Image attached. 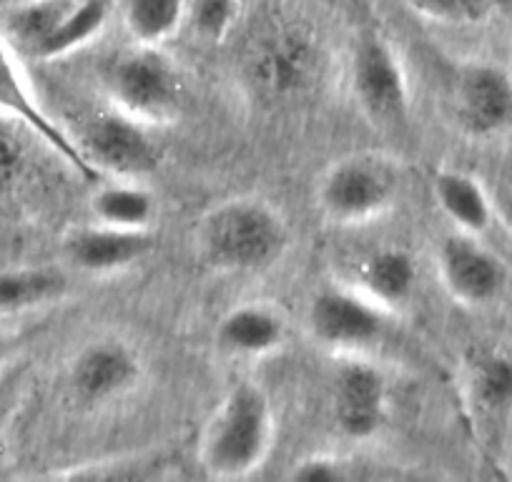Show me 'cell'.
Listing matches in <instances>:
<instances>
[{
  "mask_svg": "<svg viewBox=\"0 0 512 482\" xmlns=\"http://www.w3.org/2000/svg\"><path fill=\"white\" fill-rule=\"evenodd\" d=\"M196 247L214 272H264L287 252L289 226L269 201L234 196L201 219Z\"/></svg>",
  "mask_w": 512,
  "mask_h": 482,
  "instance_id": "6da1fadb",
  "label": "cell"
},
{
  "mask_svg": "<svg viewBox=\"0 0 512 482\" xmlns=\"http://www.w3.org/2000/svg\"><path fill=\"white\" fill-rule=\"evenodd\" d=\"M272 442V397L256 382H239L211 412L201 435L199 462L209 477L239 480L264 465Z\"/></svg>",
  "mask_w": 512,
  "mask_h": 482,
  "instance_id": "7a4b0ae2",
  "label": "cell"
},
{
  "mask_svg": "<svg viewBox=\"0 0 512 482\" xmlns=\"http://www.w3.org/2000/svg\"><path fill=\"white\" fill-rule=\"evenodd\" d=\"M402 171L392 156L359 151L334 161L317 186L319 211L337 226L382 219L400 199Z\"/></svg>",
  "mask_w": 512,
  "mask_h": 482,
  "instance_id": "3957f363",
  "label": "cell"
},
{
  "mask_svg": "<svg viewBox=\"0 0 512 482\" xmlns=\"http://www.w3.org/2000/svg\"><path fill=\"white\" fill-rule=\"evenodd\" d=\"M106 88L113 108L146 126L171 124L184 106V78L156 46H136L113 58Z\"/></svg>",
  "mask_w": 512,
  "mask_h": 482,
  "instance_id": "277c9868",
  "label": "cell"
},
{
  "mask_svg": "<svg viewBox=\"0 0 512 482\" xmlns=\"http://www.w3.org/2000/svg\"><path fill=\"white\" fill-rule=\"evenodd\" d=\"M322 41L302 21L272 18L251 41V83L272 98H289L307 91L322 73Z\"/></svg>",
  "mask_w": 512,
  "mask_h": 482,
  "instance_id": "5b68a950",
  "label": "cell"
},
{
  "mask_svg": "<svg viewBox=\"0 0 512 482\" xmlns=\"http://www.w3.org/2000/svg\"><path fill=\"white\" fill-rule=\"evenodd\" d=\"M352 93L359 111L379 129L410 116V81L400 53L379 31H364L352 53Z\"/></svg>",
  "mask_w": 512,
  "mask_h": 482,
  "instance_id": "8992f818",
  "label": "cell"
},
{
  "mask_svg": "<svg viewBox=\"0 0 512 482\" xmlns=\"http://www.w3.org/2000/svg\"><path fill=\"white\" fill-rule=\"evenodd\" d=\"M83 159L101 174L136 181L159 169L161 151L151 139L149 126L118 108L91 116L76 139Z\"/></svg>",
  "mask_w": 512,
  "mask_h": 482,
  "instance_id": "52a82bcc",
  "label": "cell"
},
{
  "mask_svg": "<svg viewBox=\"0 0 512 482\" xmlns=\"http://www.w3.org/2000/svg\"><path fill=\"white\" fill-rule=\"evenodd\" d=\"M450 108L455 124L472 139L512 129V76L495 63H462L450 81Z\"/></svg>",
  "mask_w": 512,
  "mask_h": 482,
  "instance_id": "ba28073f",
  "label": "cell"
},
{
  "mask_svg": "<svg viewBox=\"0 0 512 482\" xmlns=\"http://www.w3.org/2000/svg\"><path fill=\"white\" fill-rule=\"evenodd\" d=\"M387 309L362 289L327 287L314 294L307 327L319 344L337 352H359L379 342L387 329Z\"/></svg>",
  "mask_w": 512,
  "mask_h": 482,
  "instance_id": "9c48e42d",
  "label": "cell"
},
{
  "mask_svg": "<svg viewBox=\"0 0 512 482\" xmlns=\"http://www.w3.org/2000/svg\"><path fill=\"white\" fill-rule=\"evenodd\" d=\"M437 272L445 292L462 307H487L507 287V267L480 236L452 231L437 249Z\"/></svg>",
  "mask_w": 512,
  "mask_h": 482,
  "instance_id": "30bf717a",
  "label": "cell"
},
{
  "mask_svg": "<svg viewBox=\"0 0 512 482\" xmlns=\"http://www.w3.org/2000/svg\"><path fill=\"white\" fill-rule=\"evenodd\" d=\"M387 380L364 359H344L332 377L329 407L334 427L347 440L364 442L387 422Z\"/></svg>",
  "mask_w": 512,
  "mask_h": 482,
  "instance_id": "8fae6325",
  "label": "cell"
},
{
  "mask_svg": "<svg viewBox=\"0 0 512 482\" xmlns=\"http://www.w3.org/2000/svg\"><path fill=\"white\" fill-rule=\"evenodd\" d=\"M141 359L123 339H93L73 357L68 387L81 405L98 407L126 395L141 380Z\"/></svg>",
  "mask_w": 512,
  "mask_h": 482,
  "instance_id": "7c38bea8",
  "label": "cell"
},
{
  "mask_svg": "<svg viewBox=\"0 0 512 482\" xmlns=\"http://www.w3.org/2000/svg\"><path fill=\"white\" fill-rule=\"evenodd\" d=\"M0 116L11 118L16 124L26 126L33 136L43 141L46 146H51L63 161H66L71 169H76V174H81L83 179H98L96 171L91 169L86 159H83L81 149H78L76 139L71 134L61 129V126L43 111L41 103L33 96L31 86L23 78L21 66L16 61V53L8 46L3 38H0Z\"/></svg>",
  "mask_w": 512,
  "mask_h": 482,
  "instance_id": "4fadbf2b",
  "label": "cell"
},
{
  "mask_svg": "<svg viewBox=\"0 0 512 482\" xmlns=\"http://www.w3.org/2000/svg\"><path fill=\"white\" fill-rule=\"evenodd\" d=\"M156 239L149 229H118L93 224L76 231L66 241V257L76 269L88 274H111L149 257Z\"/></svg>",
  "mask_w": 512,
  "mask_h": 482,
  "instance_id": "5bb4252c",
  "label": "cell"
},
{
  "mask_svg": "<svg viewBox=\"0 0 512 482\" xmlns=\"http://www.w3.org/2000/svg\"><path fill=\"white\" fill-rule=\"evenodd\" d=\"M287 342V322L269 304L249 302L229 309L216 327V344L239 359H262Z\"/></svg>",
  "mask_w": 512,
  "mask_h": 482,
  "instance_id": "9a60e30c",
  "label": "cell"
},
{
  "mask_svg": "<svg viewBox=\"0 0 512 482\" xmlns=\"http://www.w3.org/2000/svg\"><path fill=\"white\" fill-rule=\"evenodd\" d=\"M432 191H435L437 206L455 224L457 231L480 236L495 221V199L472 174L455 169L440 171L435 176Z\"/></svg>",
  "mask_w": 512,
  "mask_h": 482,
  "instance_id": "2e32d148",
  "label": "cell"
},
{
  "mask_svg": "<svg viewBox=\"0 0 512 482\" xmlns=\"http://www.w3.org/2000/svg\"><path fill=\"white\" fill-rule=\"evenodd\" d=\"M359 289L387 312L402 307L417 289L415 259L405 249H377L359 267Z\"/></svg>",
  "mask_w": 512,
  "mask_h": 482,
  "instance_id": "e0dca14e",
  "label": "cell"
},
{
  "mask_svg": "<svg viewBox=\"0 0 512 482\" xmlns=\"http://www.w3.org/2000/svg\"><path fill=\"white\" fill-rule=\"evenodd\" d=\"M467 402L477 417L497 422L512 412V357L482 349L467 362Z\"/></svg>",
  "mask_w": 512,
  "mask_h": 482,
  "instance_id": "ac0fdd59",
  "label": "cell"
},
{
  "mask_svg": "<svg viewBox=\"0 0 512 482\" xmlns=\"http://www.w3.org/2000/svg\"><path fill=\"white\" fill-rule=\"evenodd\" d=\"M91 214L98 224L118 229H149L156 216V199L146 186L121 179L93 194Z\"/></svg>",
  "mask_w": 512,
  "mask_h": 482,
  "instance_id": "d6986e66",
  "label": "cell"
},
{
  "mask_svg": "<svg viewBox=\"0 0 512 482\" xmlns=\"http://www.w3.org/2000/svg\"><path fill=\"white\" fill-rule=\"evenodd\" d=\"M68 277L56 267H18L0 272V312H23L56 302L66 294Z\"/></svg>",
  "mask_w": 512,
  "mask_h": 482,
  "instance_id": "ffe728a7",
  "label": "cell"
},
{
  "mask_svg": "<svg viewBox=\"0 0 512 482\" xmlns=\"http://www.w3.org/2000/svg\"><path fill=\"white\" fill-rule=\"evenodd\" d=\"M186 0H121V18L136 46L161 48L186 21Z\"/></svg>",
  "mask_w": 512,
  "mask_h": 482,
  "instance_id": "44dd1931",
  "label": "cell"
},
{
  "mask_svg": "<svg viewBox=\"0 0 512 482\" xmlns=\"http://www.w3.org/2000/svg\"><path fill=\"white\" fill-rule=\"evenodd\" d=\"M108 18H111V0H81L76 11L66 18V23L43 48L38 61H58V58H66L86 48L88 43L101 36Z\"/></svg>",
  "mask_w": 512,
  "mask_h": 482,
  "instance_id": "7402d4cb",
  "label": "cell"
},
{
  "mask_svg": "<svg viewBox=\"0 0 512 482\" xmlns=\"http://www.w3.org/2000/svg\"><path fill=\"white\" fill-rule=\"evenodd\" d=\"M186 18L201 41L221 43L229 38L239 21V0H194Z\"/></svg>",
  "mask_w": 512,
  "mask_h": 482,
  "instance_id": "603a6c76",
  "label": "cell"
},
{
  "mask_svg": "<svg viewBox=\"0 0 512 482\" xmlns=\"http://www.w3.org/2000/svg\"><path fill=\"white\" fill-rule=\"evenodd\" d=\"M412 13L442 26H475L492 11V0H405Z\"/></svg>",
  "mask_w": 512,
  "mask_h": 482,
  "instance_id": "cb8c5ba5",
  "label": "cell"
},
{
  "mask_svg": "<svg viewBox=\"0 0 512 482\" xmlns=\"http://www.w3.org/2000/svg\"><path fill=\"white\" fill-rule=\"evenodd\" d=\"M289 477L302 482H342V480H349L352 472H349L347 462H344L342 457L312 455L294 462Z\"/></svg>",
  "mask_w": 512,
  "mask_h": 482,
  "instance_id": "d4e9b609",
  "label": "cell"
},
{
  "mask_svg": "<svg viewBox=\"0 0 512 482\" xmlns=\"http://www.w3.org/2000/svg\"><path fill=\"white\" fill-rule=\"evenodd\" d=\"M11 118L0 116V194H6L23 171V146L13 134Z\"/></svg>",
  "mask_w": 512,
  "mask_h": 482,
  "instance_id": "484cf974",
  "label": "cell"
},
{
  "mask_svg": "<svg viewBox=\"0 0 512 482\" xmlns=\"http://www.w3.org/2000/svg\"><path fill=\"white\" fill-rule=\"evenodd\" d=\"M495 214L500 216L502 224H505L507 229H510V234H512V189L502 191V194L497 196V199H495Z\"/></svg>",
  "mask_w": 512,
  "mask_h": 482,
  "instance_id": "4316f807",
  "label": "cell"
},
{
  "mask_svg": "<svg viewBox=\"0 0 512 482\" xmlns=\"http://www.w3.org/2000/svg\"><path fill=\"white\" fill-rule=\"evenodd\" d=\"M8 349H11V342H8V334L3 332V327H0V365H3V362H6Z\"/></svg>",
  "mask_w": 512,
  "mask_h": 482,
  "instance_id": "83f0119b",
  "label": "cell"
},
{
  "mask_svg": "<svg viewBox=\"0 0 512 482\" xmlns=\"http://www.w3.org/2000/svg\"><path fill=\"white\" fill-rule=\"evenodd\" d=\"M16 3H26V0H0V8H8V6H16Z\"/></svg>",
  "mask_w": 512,
  "mask_h": 482,
  "instance_id": "f1b7e54d",
  "label": "cell"
}]
</instances>
